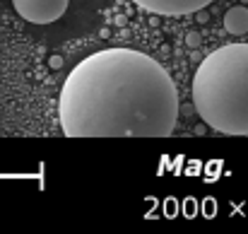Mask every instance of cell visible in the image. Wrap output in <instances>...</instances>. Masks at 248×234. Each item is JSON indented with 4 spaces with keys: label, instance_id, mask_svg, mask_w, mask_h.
Segmentation results:
<instances>
[{
    "label": "cell",
    "instance_id": "obj_1",
    "mask_svg": "<svg viewBox=\"0 0 248 234\" xmlns=\"http://www.w3.org/2000/svg\"><path fill=\"white\" fill-rule=\"evenodd\" d=\"M181 106L171 75L135 49H104L63 82L58 118L68 138H169Z\"/></svg>",
    "mask_w": 248,
    "mask_h": 234
},
{
    "label": "cell",
    "instance_id": "obj_2",
    "mask_svg": "<svg viewBox=\"0 0 248 234\" xmlns=\"http://www.w3.org/2000/svg\"><path fill=\"white\" fill-rule=\"evenodd\" d=\"M193 104L200 118L224 135H248V44H227L198 66Z\"/></svg>",
    "mask_w": 248,
    "mask_h": 234
},
{
    "label": "cell",
    "instance_id": "obj_3",
    "mask_svg": "<svg viewBox=\"0 0 248 234\" xmlns=\"http://www.w3.org/2000/svg\"><path fill=\"white\" fill-rule=\"evenodd\" d=\"M70 0H12L15 12L31 24H51L63 17Z\"/></svg>",
    "mask_w": 248,
    "mask_h": 234
},
{
    "label": "cell",
    "instance_id": "obj_4",
    "mask_svg": "<svg viewBox=\"0 0 248 234\" xmlns=\"http://www.w3.org/2000/svg\"><path fill=\"white\" fill-rule=\"evenodd\" d=\"M138 7L155 12V15H164V17H173V15H190L198 12L202 7H207L212 0H133Z\"/></svg>",
    "mask_w": 248,
    "mask_h": 234
},
{
    "label": "cell",
    "instance_id": "obj_5",
    "mask_svg": "<svg viewBox=\"0 0 248 234\" xmlns=\"http://www.w3.org/2000/svg\"><path fill=\"white\" fill-rule=\"evenodd\" d=\"M224 29L229 34H246L248 32V7L244 5H236V7H229L227 15H224Z\"/></svg>",
    "mask_w": 248,
    "mask_h": 234
},
{
    "label": "cell",
    "instance_id": "obj_6",
    "mask_svg": "<svg viewBox=\"0 0 248 234\" xmlns=\"http://www.w3.org/2000/svg\"><path fill=\"white\" fill-rule=\"evenodd\" d=\"M186 46L188 49H198L200 46V34L198 32H188L186 34Z\"/></svg>",
    "mask_w": 248,
    "mask_h": 234
},
{
    "label": "cell",
    "instance_id": "obj_7",
    "mask_svg": "<svg viewBox=\"0 0 248 234\" xmlns=\"http://www.w3.org/2000/svg\"><path fill=\"white\" fill-rule=\"evenodd\" d=\"M195 19H198V22H200V24H205V22H207V19H210V15H207V12H205V7H202V10H198V12H195Z\"/></svg>",
    "mask_w": 248,
    "mask_h": 234
},
{
    "label": "cell",
    "instance_id": "obj_8",
    "mask_svg": "<svg viewBox=\"0 0 248 234\" xmlns=\"http://www.w3.org/2000/svg\"><path fill=\"white\" fill-rule=\"evenodd\" d=\"M48 63H51V68H61V66H63V58H61V56H51Z\"/></svg>",
    "mask_w": 248,
    "mask_h": 234
}]
</instances>
